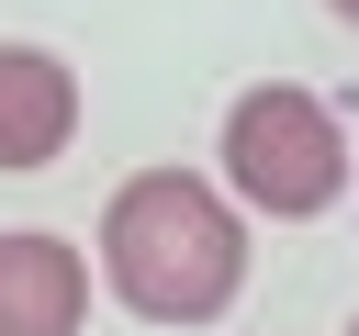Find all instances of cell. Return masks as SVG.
<instances>
[{"instance_id": "6da1fadb", "label": "cell", "mask_w": 359, "mask_h": 336, "mask_svg": "<svg viewBox=\"0 0 359 336\" xmlns=\"http://www.w3.org/2000/svg\"><path fill=\"white\" fill-rule=\"evenodd\" d=\"M90 280L135 325H213L247 291V213L202 168H135L90 224Z\"/></svg>"}, {"instance_id": "52a82bcc", "label": "cell", "mask_w": 359, "mask_h": 336, "mask_svg": "<svg viewBox=\"0 0 359 336\" xmlns=\"http://www.w3.org/2000/svg\"><path fill=\"white\" fill-rule=\"evenodd\" d=\"M348 336H359V314H348Z\"/></svg>"}, {"instance_id": "7a4b0ae2", "label": "cell", "mask_w": 359, "mask_h": 336, "mask_svg": "<svg viewBox=\"0 0 359 336\" xmlns=\"http://www.w3.org/2000/svg\"><path fill=\"white\" fill-rule=\"evenodd\" d=\"M213 179L236 190V213L258 224H314L348 202L359 179V146H348V112L303 78H258L224 101V134H213Z\"/></svg>"}, {"instance_id": "5b68a950", "label": "cell", "mask_w": 359, "mask_h": 336, "mask_svg": "<svg viewBox=\"0 0 359 336\" xmlns=\"http://www.w3.org/2000/svg\"><path fill=\"white\" fill-rule=\"evenodd\" d=\"M325 11H337V22H348V34H359V0H325Z\"/></svg>"}, {"instance_id": "3957f363", "label": "cell", "mask_w": 359, "mask_h": 336, "mask_svg": "<svg viewBox=\"0 0 359 336\" xmlns=\"http://www.w3.org/2000/svg\"><path fill=\"white\" fill-rule=\"evenodd\" d=\"M79 146V67L56 45H0V179H34Z\"/></svg>"}, {"instance_id": "277c9868", "label": "cell", "mask_w": 359, "mask_h": 336, "mask_svg": "<svg viewBox=\"0 0 359 336\" xmlns=\"http://www.w3.org/2000/svg\"><path fill=\"white\" fill-rule=\"evenodd\" d=\"M90 246L45 224H0V336H79L90 325Z\"/></svg>"}, {"instance_id": "8992f818", "label": "cell", "mask_w": 359, "mask_h": 336, "mask_svg": "<svg viewBox=\"0 0 359 336\" xmlns=\"http://www.w3.org/2000/svg\"><path fill=\"white\" fill-rule=\"evenodd\" d=\"M348 202H359V179H348Z\"/></svg>"}]
</instances>
